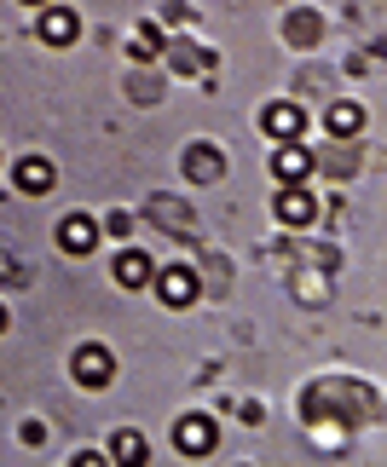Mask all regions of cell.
<instances>
[{
  "label": "cell",
  "instance_id": "30bf717a",
  "mask_svg": "<svg viewBox=\"0 0 387 467\" xmlns=\"http://www.w3.org/2000/svg\"><path fill=\"white\" fill-rule=\"evenodd\" d=\"M116 283H121V289H145V283H151V260L139 254V248L116 254Z\"/></svg>",
  "mask_w": 387,
  "mask_h": 467
},
{
  "label": "cell",
  "instance_id": "3957f363",
  "mask_svg": "<svg viewBox=\"0 0 387 467\" xmlns=\"http://www.w3.org/2000/svg\"><path fill=\"white\" fill-rule=\"evenodd\" d=\"M156 295H162V306H191V300H197V272H191V265H168V272L156 277Z\"/></svg>",
  "mask_w": 387,
  "mask_h": 467
},
{
  "label": "cell",
  "instance_id": "6da1fadb",
  "mask_svg": "<svg viewBox=\"0 0 387 467\" xmlns=\"http://www.w3.org/2000/svg\"><path fill=\"white\" fill-rule=\"evenodd\" d=\"M69 369H76V381H81V387H110V375H116L110 352H104L99 340H87V347L69 358Z\"/></svg>",
  "mask_w": 387,
  "mask_h": 467
},
{
  "label": "cell",
  "instance_id": "9c48e42d",
  "mask_svg": "<svg viewBox=\"0 0 387 467\" xmlns=\"http://www.w3.org/2000/svg\"><path fill=\"white\" fill-rule=\"evenodd\" d=\"M17 191L47 196V191H52V161H47V156H24V161H17Z\"/></svg>",
  "mask_w": 387,
  "mask_h": 467
},
{
  "label": "cell",
  "instance_id": "e0dca14e",
  "mask_svg": "<svg viewBox=\"0 0 387 467\" xmlns=\"http://www.w3.org/2000/svg\"><path fill=\"white\" fill-rule=\"evenodd\" d=\"M0 329H6V312H0Z\"/></svg>",
  "mask_w": 387,
  "mask_h": 467
},
{
  "label": "cell",
  "instance_id": "2e32d148",
  "mask_svg": "<svg viewBox=\"0 0 387 467\" xmlns=\"http://www.w3.org/2000/svg\"><path fill=\"white\" fill-rule=\"evenodd\" d=\"M208 58H197V52H191V47H173V69H203Z\"/></svg>",
  "mask_w": 387,
  "mask_h": 467
},
{
  "label": "cell",
  "instance_id": "5bb4252c",
  "mask_svg": "<svg viewBox=\"0 0 387 467\" xmlns=\"http://www.w3.org/2000/svg\"><path fill=\"white\" fill-rule=\"evenodd\" d=\"M312 35H319V17H312V12H295L289 17V41H312Z\"/></svg>",
  "mask_w": 387,
  "mask_h": 467
},
{
  "label": "cell",
  "instance_id": "4fadbf2b",
  "mask_svg": "<svg viewBox=\"0 0 387 467\" xmlns=\"http://www.w3.org/2000/svg\"><path fill=\"white\" fill-rule=\"evenodd\" d=\"M191 173H197V179H220V173H225L220 150H214V145H191Z\"/></svg>",
  "mask_w": 387,
  "mask_h": 467
},
{
  "label": "cell",
  "instance_id": "ba28073f",
  "mask_svg": "<svg viewBox=\"0 0 387 467\" xmlns=\"http://www.w3.org/2000/svg\"><path fill=\"white\" fill-rule=\"evenodd\" d=\"M312 213H319V196H312V191H301V185L277 191V220H289V225H307Z\"/></svg>",
  "mask_w": 387,
  "mask_h": 467
},
{
  "label": "cell",
  "instance_id": "8992f818",
  "mask_svg": "<svg viewBox=\"0 0 387 467\" xmlns=\"http://www.w3.org/2000/svg\"><path fill=\"white\" fill-rule=\"evenodd\" d=\"M76 12H69V6H41V41L47 47H69V41H76Z\"/></svg>",
  "mask_w": 387,
  "mask_h": 467
},
{
  "label": "cell",
  "instance_id": "277c9868",
  "mask_svg": "<svg viewBox=\"0 0 387 467\" xmlns=\"http://www.w3.org/2000/svg\"><path fill=\"white\" fill-rule=\"evenodd\" d=\"M173 444H180L185 456H208V451H214V421H208V416L173 421Z\"/></svg>",
  "mask_w": 387,
  "mask_h": 467
},
{
  "label": "cell",
  "instance_id": "5b68a950",
  "mask_svg": "<svg viewBox=\"0 0 387 467\" xmlns=\"http://www.w3.org/2000/svg\"><path fill=\"white\" fill-rule=\"evenodd\" d=\"M307 168H312V150H307V145H295V139L272 150V173L284 179V185H301V179H307Z\"/></svg>",
  "mask_w": 387,
  "mask_h": 467
},
{
  "label": "cell",
  "instance_id": "7a4b0ae2",
  "mask_svg": "<svg viewBox=\"0 0 387 467\" xmlns=\"http://www.w3.org/2000/svg\"><path fill=\"white\" fill-rule=\"evenodd\" d=\"M58 248L64 254H93L99 248V220L93 213H69V220L58 225Z\"/></svg>",
  "mask_w": 387,
  "mask_h": 467
},
{
  "label": "cell",
  "instance_id": "52a82bcc",
  "mask_svg": "<svg viewBox=\"0 0 387 467\" xmlns=\"http://www.w3.org/2000/svg\"><path fill=\"white\" fill-rule=\"evenodd\" d=\"M260 128H267L277 145H289V139H301V128H307V116L295 110V104H272L267 116H260Z\"/></svg>",
  "mask_w": 387,
  "mask_h": 467
},
{
  "label": "cell",
  "instance_id": "ac0fdd59",
  "mask_svg": "<svg viewBox=\"0 0 387 467\" xmlns=\"http://www.w3.org/2000/svg\"><path fill=\"white\" fill-rule=\"evenodd\" d=\"M29 6H47V0H29Z\"/></svg>",
  "mask_w": 387,
  "mask_h": 467
},
{
  "label": "cell",
  "instance_id": "9a60e30c",
  "mask_svg": "<svg viewBox=\"0 0 387 467\" xmlns=\"http://www.w3.org/2000/svg\"><path fill=\"white\" fill-rule=\"evenodd\" d=\"M156 47H162V41H156V29H151V24L133 35V58H156Z\"/></svg>",
  "mask_w": 387,
  "mask_h": 467
},
{
  "label": "cell",
  "instance_id": "8fae6325",
  "mask_svg": "<svg viewBox=\"0 0 387 467\" xmlns=\"http://www.w3.org/2000/svg\"><path fill=\"white\" fill-rule=\"evenodd\" d=\"M110 456H116V462H128V467H139V462L151 456V444H145V433H133V427H121V433L110 439Z\"/></svg>",
  "mask_w": 387,
  "mask_h": 467
},
{
  "label": "cell",
  "instance_id": "7c38bea8",
  "mask_svg": "<svg viewBox=\"0 0 387 467\" xmlns=\"http://www.w3.org/2000/svg\"><path fill=\"white\" fill-rule=\"evenodd\" d=\"M324 121H329V133H341V139H347V133H359V128H364V110H359L353 99H341V104H329V116H324Z\"/></svg>",
  "mask_w": 387,
  "mask_h": 467
}]
</instances>
